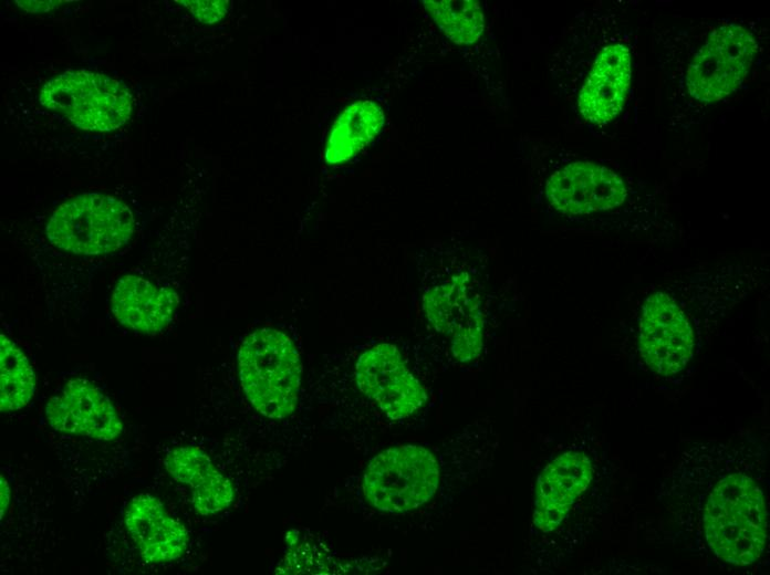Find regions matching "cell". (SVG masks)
Masks as SVG:
<instances>
[{"mask_svg": "<svg viewBox=\"0 0 770 575\" xmlns=\"http://www.w3.org/2000/svg\"><path fill=\"white\" fill-rule=\"evenodd\" d=\"M761 489L741 472L718 478L708 493L701 526L710 551L732 565L746 566L761 555L768 529Z\"/></svg>", "mask_w": 770, "mask_h": 575, "instance_id": "obj_1", "label": "cell"}, {"mask_svg": "<svg viewBox=\"0 0 770 575\" xmlns=\"http://www.w3.org/2000/svg\"><path fill=\"white\" fill-rule=\"evenodd\" d=\"M238 368L242 389L257 411L271 419L294 411L302 365L287 334L270 327L249 334L239 348Z\"/></svg>", "mask_w": 770, "mask_h": 575, "instance_id": "obj_2", "label": "cell"}, {"mask_svg": "<svg viewBox=\"0 0 770 575\" xmlns=\"http://www.w3.org/2000/svg\"><path fill=\"white\" fill-rule=\"evenodd\" d=\"M135 227L132 210L118 199L89 192L62 203L50 217L45 233L56 248L98 255L125 245Z\"/></svg>", "mask_w": 770, "mask_h": 575, "instance_id": "obj_3", "label": "cell"}, {"mask_svg": "<svg viewBox=\"0 0 770 575\" xmlns=\"http://www.w3.org/2000/svg\"><path fill=\"white\" fill-rule=\"evenodd\" d=\"M438 482L434 454L422 446L407 445L386 449L368 462L363 492L375 509L402 513L426 503Z\"/></svg>", "mask_w": 770, "mask_h": 575, "instance_id": "obj_4", "label": "cell"}, {"mask_svg": "<svg viewBox=\"0 0 770 575\" xmlns=\"http://www.w3.org/2000/svg\"><path fill=\"white\" fill-rule=\"evenodd\" d=\"M40 102L75 126L95 132L118 128L132 112L128 88L117 80L92 72H70L50 80L41 88Z\"/></svg>", "mask_w": 770, "mask_h": 575, "instance_id": "obj_5", "label": "cell"}, {"mask_svg": "<svg viewBox=\"0 0 770 575\" xmlns=\"http://www.w3.org/2000/svg\"><path fill=\"white\" fill-rule=\"evenodd\" d=\"M756 52L757 40L743 25L717 27L687 67V93L703 103L727 97L745 80Z\"/></svg>", "mask_w": 770, "mask_h": 575, "instance_id": "obj_6", "label": "cell"}, {"mask_svg": "<svg viewBox=\"0 0 770 575\" xmlns=\"http://www.w3.org/2000/svg\"><path fill=\"white\" fill-rule=\"evenodd\" d=\"M423 307L429 324L450 341L454 357L467 363L482 349L483 320L479 294L467 272H455L427 288Z\"/></svg>", "mask_w": 770, "mask_h": 575, "instance_id": "obj_7", "label": "cell"}, {"mask_svg": "<svg viewBox=\"0 0 770 575\" xmlns=\"http://www.w3.org/2000/svg\"><path fill=\"white\" fill-rule=\"evenodd\" d=\"M638 343L644 360L656 374H677L690 360L693 328L680 305L666 292H656L645 301Z\"/></svg>", "mask_w": 770, "mask_h": 575, "instance_id": "obj_8", "label": "cell"}, {"mask_svg": "<svg viewBox=\"0 0 770 575\" xmlns=\"http://www.w3.org/2000/svg\"><path fill=\"white\" fill-rule=\"evenodd\" d=\"M355 375L360 390L391 419L409 417L427 400L426 390L392 344H377L365 351L357 359Z\"/></svg>", "mask_w": 770, "mask_h": 575, "instance_id": "obj_9", "label": "cell"}, {"mask_svg": "<svg viewBox=\"0 0 770 575\" xmlns=\"http://www.w3.org/2000/svg\"><path fill=\"white\" fill-rule=\"evenodd\" d=\"M624 179L590 161H574L553 172L545 182V198L555 210L571 216L620 207L627 198Z\"/></svg>", "mask_w": 770, "mask_h": 575, "instance_id": "obj_10", "label": "cell"}, {"mask_svg": "<svg viewBox=\"0 0 770 575\" xmlns=\"http://www.w3.org/2000/svg\"><path fill=\"white\" fill-rule=\"evenodd\" d=\"M45 418L56 431L111 441L123 431L111 399L92 381L74 378L46 404Z\"/></svg>", "mask_w": 770, "mask_h": 575, "instance_id": "obj_11", "label": "cell"}, {"mask_svg": "<svg viewBox=\"0 0 770 575\" xmlns=\"http://www.w3.org/2000/svg\"><path fill=\"white\" fill-rule=\"evenodd\" d=\"M592 480V464L583 452L570 450L551 461L538 478L533 524L549 533L566 516Z\"/></svg>", "mask_w": 770, "mask_h": 575, "instance_id": "obj_12", "label": "cell"}, {"mask_svg": "<svg viewBox=\"0 0 770 575\" xmlns=\"http://www.w3.org/2000/svg\"><path fill=\"white\" fill-rule=\"evenodd\" d=\"M124 521L139 555L148 563L175 561L187 548L186 527L152 494L135 495L126 505Z\"/></svg>", "mask_w": 770, "mask_h": 575, "instance_id": "obj_13", "label": "cell"}, {"mask_svg": "<svg viewBox=\"0 0 770 575\" xmlns=\"http://www.w3.org/2000/svg\"><path fill=\"white\" fill-rule=\"evenodd\" d=\"M632 75L626 45L613 43L597 54L578 97L581 115L593 124L614 119L622 111Z\"/></svg>", "mask_w": 770, "mask_h": 575, "instance_id": "obj_14", "label": "cell"}, {"mask_svg": "<svg viewBox=\"0 0 770 575\" xmlns=\"http://www.w3.org/2000/svg\"><path fill=\"white\" fill-rule=\"evenodd\" d=\"M179 303L178 293L157 286L135 274L122 276L115 284L111 307L113 315L126 328L143 334H156L173 320Z\"/></svg>", "mask_w": 770, "mask_h": 575, "instance_id": "obj_15", "label": "cell"}, {"mask_svg": "<svg viewBox=\"0 0 770 575\" xmlns=\"http://www.w3.org/2000/svg\"><path fill=\"white\" fill-rule=\"evenodd\" d=\"M164 466L175 481L189 487L191 502L197 513L216 514L228 509L232 503L235 498L232 483L200 448L176 447L166 454Z\"/></svg>", "mask_w": 770, "mask_h": 575, "instance_id": "obj_16", "label": "cell"}, {"mask_svg": "<svg viewBox=\"0 0 770 575\" xmlns=\"http://www.w3.org/2000/svg\"><path fill=\"white\" fill-rule=\"evenodd\" d=\"M384 122L382 107L373 101L348 105L330 133L324 153L326 163L336 165L350 160L379 134Z\"/></svg>", "mask_w": 770, "mask_h": 575, "instance_id": "obj_17", "label": "cell"}, {"mask_svg": "<svg viewBox=\"0 0 770 575\" xmlns=\"http://www.w3.org/2000/svg\"><path fill=\"white\" fill-rule=\"evenodd\" d=\"M0 409L15 411L27 406L35 391L33 368L21 348L1 334Z\"/></svg>", "mask_w": 770, "mask_h": 575, "instance_id": "obj_18", "label": "cell"}, {"mask_svg": "<svg viewBox=\"0 0 770 575\" xmlns=\"http://www.w3.org/2000/svg\"><path fill=\"white\" fill-rule=\"evenodd\" d=\"M423 3L439 29L454 43L471 44L482 34L483 13L478 1L426 0Z\"/></svg>", "mask_w": 770, "mask_h": 575, "instance_id": "obj_19", "label": "cell"}, {"mask_svg": "<svg viewBox=\"0 0 770 575\" xmlns=\"http://www.w3.org/2000/svg\"><path fill=\"white\" fill-rule=\"evenodd\" d=\"M184 3L195 17L204 23H216L227 13L228 1L225 0H195L179 1Z\"/></svg>", "mask_w": 770, "mask_h": 575, "instance_id": "obj_20", "label": "cell"}, {"mask_svg": "<svg viewBox=\"0 0 770 575\" xmlns=\"http://www.w3.org/2000/svg\"><path fill=\"white\" fill-rule=\"evenodd\" d=\"M19 7L31 12H45L56 8L60 1H17Z\"/></svg>", "mask_w": 770, "mask_h": 575, "instance_id": "obj_21", "label": "cell"}, {"mask_svg": "<svg viewBox=\"0 0 770 575\" xmlns=\"http://www.w3.org/2000/svg\"><path fill=\"white\" fill-rule=\"evenodd\" d=\"M0 487H1V492H0V494H1L0 510H1V520H2L4 513H6V511H7L8 506H9V504H10V494H11L9 483H8V481L3 478V475H1V483H0Z\"/></svg>", "mask_w": 770, "mask_h": 575, "instance_id": "obj_22", "label": "cell"}]
</instances>
